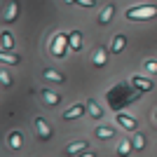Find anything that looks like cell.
Listing matches in <instances>:
<instances>
[{
    "label": "cell",
    "instance_id": "10",
    "mask_svg": "<svg viewBox=\"0 0 157 157\" xmlns=\"http://www.w3.org/2000/svg\"><path fill=\"white\" fill-rule=\"evenodd\" d=\"M42 75H45L49 82H56V85H63V82H66L63 75H61V73H56V71H52V68H45V71H42Z\"/></svg>",
    "mask_w": 157,
    "mask_h": 157
},
{
    "label": "cell",
    "instance_id": "17",
    "mask_svg": "<svg viewBox=\"0 0 157 157\" xmlns=\"http://www.w3.org/2000/svg\"><path fill=\"white\" fill-rule=\"evenodd\" d=\"M14 47V38H12V33H2V52H7V49H12Z\"/></svg>",
    "mask_w": 157,
    "mask_h": 157
},
{
    "label": "cell",
    "instance_id": "22",
    "mask_svg": "<svg viewBox=\"0 0 157 157\" xmlns=\"http://www.w3.org/2000/svg\"><path fill=\"white\" fill-rule=\"evenodd\" d=\"M0 82H2V87L12 85V78H10V73H7V71H0Z\"/></svg>",
    "mask_w": 157,
    "mask_h": 157
},
{
    "label": "cell",
    "instance_id": "1",
    "mask_svg": "<svg viewBox=\"0 0 157 157\" xmlns=\"http://www.w3.org/2000/svg\"><path fill=\"white\" fill-rule=\"evenodd\" d=\"M157 17V7L155 5H145V7H129L127 10V19L138 21V19H152Z\"/></svg>",
    "mask_w": 157,
    "mask_h": 157
},
{
    "label": "cell",
    "instance_id": "11",
    "mask_svg": "<svg viewBox=\"0 0 157 157\" xmlns=\"http://www.w3.org/2000/svg\"><path fill=\"white\" fill-rule=\"evenodd\" d=\"M42 101H45L47 105H59L61 103V96L56 92H49V89H45L42 92Z\"/></svg>",
    "mask_w": 157,
    "mask_h": 157
},
{
    "label": "cell",
    "instance_id": "7",
    "mask_svg": "<svg viewBox=\"0 0 157 157\" xmlns=\"http://www.w3.org/2000/svg\"><path fill=\"white\" fill-rule=\"evenodd\" d=\"M131 85L136 87V89H141V92H150L152 87H155L150 78H131Z\"/></svg>",
    "mask_w": 157,
    "mask_h": 157
},
{
    "label": "cell",
    "instance_id": "2",
    "mask_svg": "<svg viewBox=\"0 0 157 157\" xmlns=\"http://www.w3.org/2000/svg\"><path fill=\"white\" fill-rule=\"evenodd\" d=\"M68 42V35H63V33H59L56 38H54V45H52V54L56 56V59H63V45Z\"/></svg>",
    "mask_w": 157,
    "mask_h": 157
},
{
    "label": "cell",
    "instance_id": "9",
    "mask_svg": "<svg viewBox=\"0 0 157 157\" xmlns=\"http://www.w3.org/2000/svg\"><path fill=\"white\" fill-rule=\"evenodd\" d=\"M85 113V103H75L73 108H68V110L63 113V120H75V117H80Z\"/></svg>",
    "mask_w": 157,
    "mask_h": 157
},
{
    "label": "cell",
    "instance_id": "14",
    "mask_svg": "<svg viewBox=\"0 0 157 157\" xmlns=\"http://www.w3.org/2000/svg\"><path fill=\"white\" fill-rule=\"evenodd\" d=\"M105 61H108V54H105V49H103V47H98L96 52H94L92 63H94V66H105Z\"/></svg>",
    "mask_w": 157,
    "mask_h": 157
},
{
    "label": "cell",
    "instance_id": "12",
    "mask_svg": "<svg viewBox=\"0 0 157 157\" xmlns=\"http://www.w3.org/2000/svg\"><path fill=\"white\" fill-rule=\"evenodd\" d=\"M87 148H89V143H87V141H75V143H71L68 148H66V152H68V155H78V152L87 150Z\"/></svg>",
    "mask_w": 157,
    "mask_h": 157
},
{
    "label": "cell",
    "instance_id": "6",
    "mask_svg": "<svg viewBox=\"0 0 157 157\" xmlns=\"http://www.w3.org/2000/svg\"><path fill=\"white\" fill-rule=\"evenodd\" d=\"M113 14H115V5H113V2H108V5L103 7V12L98 14V24H101V26L110 24V21H113Z\"/></svg>",
    "mask_w": 157,
    "mask_h": 157
},
{
    "label": "cell",
    "instance_id": "5",
    "mask_svg": "<svg viewBox=\"0 0 157 157\" xmlns=\"http://www.w3.org/2000/svg\"><path fill=\"white\" fill-rule=\"evenodd\" d=\"M68 45H71L73 52H80V49H82V33L80 31H71L68 33Z\"/></svg>",
    "mask_w": 157,
    "mask_h": 157
},
{
    "label": "cell",
    "instance_id": "8",
    "mask_svg": "<svg viewBox=\"0 0 157 157\" xmlns=\"http://www.w3.org/2000/svg\"><path fill=\"white\" fill-rule=\"evenodd\" d=\"M17 14H19V2L17 0H10V5H7V10H5V21H17Z\"/></svg>",
    "mask_w": 157,
    "mask_h": 157
},
{
    "label": "cell",
    "instance_id": "19",
    "mask_svg": "<svg viewBox=\"0 0 157 157\" xmlns=\"http://www.w3.org/2000/svg\"><path fill=\"white\" fill-rule=\"evenodd\" d=\"M0 61H2V63H19V56H17V54H7V52H2L0 54Z\"/></svg>",
    "mask_w": 157,
    "mask_h": 157
},
{
    "label": "cell",
    "instance_id": "16",
    "mask_svg": "<svg viewBox=\"0 0 157 157\" xmlns=\"http://www.w3.org/2000/svg\"><path fill=\"white\" fill-rule=\"evenodd\" d=\"M7 145H10L12 150H19V148H21V134H19V131H12V134H10Z\"/></svg>",
    "mask_w": 157,
    "mask_h": 157
},
{
    "label": "cell",
    "instance_id": "26",
    "mask_svg": "<svg viewBox=\"0 0 157 157\" xmlns=\"http://www.w3.org/2000/svg\"><path fill=\"white\" fill-rule=\"evenodd\" d=\"M66 2H75V0H66Z\"/></svg>",
    "mask_w": 157,
    "mask_h": 157
},
{
    "label": "cell",
    "instance_id": "15",
    "mask_svg": "<svg viewBox=\"0 0 157 157\" xmlns=\"http://www.w3.org/2000/svg\"><path fill=\"white\" fill-rule=\"evenodd\" d=\"M124 47H127V38L122 35V33L113 38V52H115V54H120L122 49H124Z\"/></svg>",
    "mask_w": 157,
    "mask_h": 157
},
{
    "label": "cell",
    "instance_id": "24",
    "mask_svg": "<svg viewBox=\"0 0 157 157\" xmlns=\"http://www.w3.org/2000/svg\"><path fill=\"white\" fill-rule=\"evenodd\" d=\"M78 5H82V7H94L96 5V0H75Z\"/></svg>",
    "mask_w": 157,
    "mask_h": 157
},
{
    "label": "cell",
    "instance_id": "3",
    "mask_svg": "<svg viewBox=\"0 0 157 157\" xmlns=\"http://www.w3.org/2000/svg\"><path fill=\"white\" fill-rule=\"evenodd\" d=\"M117 124L124 127V129H129V131H136L138 129V120H134L131 115H127V113H120L117 115Z\"/></svg>",
    "mask_w": 157,
    "mask_h": 157
},
{
    "label": "cell",
    "instance_id": "18",
    "mask_svg": "<svg viewBox=\"0 0 157 157\" xmlns=\"http://www.w3.org/2000/svg\"><path fill=\"white\" fill-rule=\"evenodd\" d=\"M131 145H134V143H129V141H122V143L117 145V155H120V157H127V155L131 152Z\"/></svg>",
    "mask_w": 157,
    "mask_h": 157
},
{
    "label": "cell",
    "instance_id": "25",
    "mask_svg": "<svg viewBox=\"0 0 157 157\" xmlns=\"http://www.w3.org/2000/svg\"><path fill=\"white\" fill-rule=\"evenodd\" d=\"M80 157H96V152H92V150H89V152H85V155H80Z\"/></svg>",
    "mask_w": 157,
    "mask_h": 157
},
{
    "label": "cell",
    "instance_id": "21",
    "mask_svg": "<svg viewBox=\"0 0 157 157\" xmlns=\"http://www.w3.org/2000/svg\"><path fill=\"white\" fill-rule=\"evenodd\" d=\"M131 143H134V148H136V150H141V148H143V145H145V138H143V134H136Z\"/></svg>",
    "mask_w": 157,
    "mask_h": 157
},
{
    "label": "cell",
    "instance_id": "27",
    "mask_svg": "<svg viewBox=\"0 0 157 157\" xmlns=\"http://www.w3.org/2000/svg\"><path fill=\"white\" fill-rule=\"evenodd\" d=\"M155 122H157V113H155Z\"/></svg>",
    "mask_w": 157,
    "mask_h": 157
},
{
    "label": "cell",
    "instance_id": "4",
    "mask_svg": "<svg viewBox=\"0 0 157 157\" xmlns=\"http://www.w3.org/2000/svg\"><path fill=\"white\" fill-rule=\"evenodd\" d=\"M35 129H38V136L42 138V141H47V138L52 136V127L47 124L42 117H35Z\"/></svg>",
    "mask_w": 157,
    "mask_h": 157
},
{
    "label": "cell",
    "instance_id": "23",
    "mask_svg": "<svg viewBox=\"0 0 157 157\" xmlns=\"http://www.w3.org/2000/svg\"><path fill=\"white\" fill-rule=\"evenodd\" d=\"M145 71H148V73H152V75H155V73H157V61L148 59V61H145Z\"/></svg>",
    "mask_w": 157,
    "mask_h": 157
},
{
    "label": "cell",
    "instance_id": "13",
    "mask_svg": "<svg viewBox=\"0 0 157 157\" xmlns=\"http://www.w3.org/2000/svg\"><path fill=\"white\" fill-rule=\"evenodd\" d=\"M87 108H89V115H92L94 120H101V117H103V110L98 108V103L94 101V98H89V101H87Z\"/></svg>",
    "mask_w": 157,
    "mask_h": 157
},
{
    "label": "cell",
    "instance_id": "20",
    "mask_svg": "<svg viewBox=\"0 0 157 157\" xmlns=\"http://www.w3.org/2000/svg\"><path fill=\"white\" fill-rule=\"evenodd\" d=\"M96 136L98 138H110L113 136V129H110V127H98V129H96Z\"/></svg>",
    "mask_w": 157,
    "mask_h": 157
}]
</instances>
